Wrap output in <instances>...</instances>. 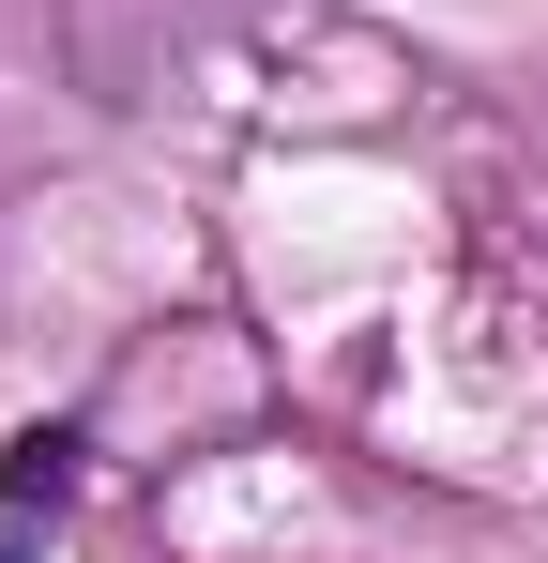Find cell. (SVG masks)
Listing matches in <instances>:
<instances>
[{"label":"cell","instance_id":"6da1fadb","mask_svg":"<svg viewBox=\"0 0 548 563\" xmlns=\"http://www.w3.org/2000/svg\"><path fill=\"white\" fill-rule=\"evenodd\" d=\"M62 487H77V442H62V427H31V442L0 457V563L31 549L46 518H62Z\"/></svg>","mask_w":548,"mask_h":563}]
</instances>
